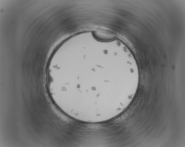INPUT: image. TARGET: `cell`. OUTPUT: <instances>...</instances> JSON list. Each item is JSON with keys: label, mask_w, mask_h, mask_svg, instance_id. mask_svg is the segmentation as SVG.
Instances as JSON below:
<instances>
[{"label": "cell", "mask_w": 185, "mask_h": 147, "mask_svg": "<svg viewBox=\"0 0 185 147\" xmlns=\"http://www.w3.org/2000/svg\"><path fill=\"white\" fill-rule=\"evenodd\" d=\"M92 34L97 40L103 41H111L115 38L114 36L110 34L100 31H95Z\"/></svg>", "instance_id": "6da1fadb"}]
</instances>
